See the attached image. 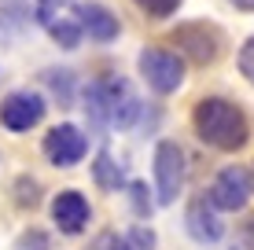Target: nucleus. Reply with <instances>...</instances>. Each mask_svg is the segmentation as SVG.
I'll list each match as a JSON object with an SVG mask.
<instances>
[{
    "mask_svg": "<svg viewBox=\"0 0 254 250\" xmlns=\"http://www.w3.org/2000/svg\"><path fill=\"white\" fill-rule=\"evenodd\" d=\"M140 100L133 85L126 77H96L85 89V114H89L92 129H133L140 118Z\"/></svg>",
    "mask_w": 254,
    "mask_h": 250,
    "instance_id": "f257e3e1",
    "label": "nucleus"
},
{
    "mask_svg": "<svg viewBox=\"0 0 254 250\" xmlns=\"http://www.w3.org/2000/svg\"><path fill=\"white\" fill-rule=\"evenodd\" d=\"M191 125H195L199 140L217 151H236L247 144V118L229 100H217V96L199 100L195 110H191Z\"/></svg>",
    "mask_w": 254,
    "mask_h": 250,
    "instance_id": "f03ea898",
    "label": "nucleus"
},
{
    "mask_svg": "<svg viewBox=\"0 0 254 250\" xmlns=\"http://www.w3.org/2000/svg\"><path fill=\"white\" fill-rule=\"evenodd\" d=\"M140 74H144V81L159 96H170L185 81V59L177 51H166V48H144L140 51Z\"/></svg>",
    "mask_w": 254,
    "mask_h": 250,
    "instance_id": "7ed1b4c3",
    "label": "nucleus"
},
{
    "mask_svg": "<svg viewBox=\"0 0 254 250\" xmlns=\"http://www.w3.org/2000/svg\"><path fill=\"white\" fill-rule=\"evenodd\" d=\"M155 180H159V202L170 206L185 184V151L173 140H162L155 148Z\"/></svg>",
    "mask_w": 254,
    "mask_h": 250,
    "instance_id": "20e7f679",
    "label": "nucleus"
},
{
    "mask_svg": "<svg viewBox=\"0 0 254 250\" xmlns=\"http://www.w3.org/2000/svg\"><path fill=\"white\" fill-rule=\"evenodd\" d=\"M206 199H210L214 210H243L247 199H251V173H247V169H240V166L221 169Z\"/></svg>",
    "mask_w": 254,
    "mask_h": 250,
    "instance_id": "39448f33",
    "label": "nucleus"
},
{
    "mask_svg": "<svg viewBox=\"0 0 254 250\" xmlns=\"http://www.w3.org/2000/svg\"><path fill=\"white\" fill-rule=\"evenodd\" d=\"M85 151H89V140H85V133L74 129V125H56L45 136V158L59 169L77 166V162L85 158Z\"/></svg>",
    "mask_w": 254,
    "mask_h": 250,
    "instance_id": "423d86ee",
    "label": "nucleus"
},
{
    "mask_svg": "<svg viewBox=\"0 0 254 250\" xmlns=\"http://www.w3.org/2000/svg\"><path fill=\"white\" fill-rule=\"evenodd\" d=\"M45 118V100L37 92H11L4 103H0V122L11 133H26Z\"/></svg>",
    "mask_w": 254,
    "mask_h": 250,
    "instance_id": "0eeeda50",
    "label": "nucleus"
},
{
    "mask_svg": "<svg viewBox=\"0 0 254 250\" xmlns=\"http://www.w3.org/2000/svg\"><path fill=\"white\" fill-rule=\"evenodd\" d=\"M52 221H56L59 232L77 236V232L89 225V202H85V195L81 192H59L52 199Z\"/></svg>",
    "mask_w": 254,
    "mask_h": 250,
    "instance_id": "6e6552de",
    "label": "nucleus"
},
{
    "mask_svg": "<svg viewBox=\"0 0 254 250\" xmlns=\"http://www.w3.org/2000/svg\"><path fill=\"white\" fill-rule=\"evenodd\" d=\"M173 37H177V48L191 63H214L217 59V33L206 30V26H181Z\"/></svg>",
    "mask_w": 254,
    "mask_h": 250,
    "instance_id": "1a4fd4ad",
    "label": "nucleus"
},
{
    "mask_svg": "<svg viewBox=\"0 0 254 250\" xmlns=\"http://www.w3.org/2000/svg\"><path fill=\"white\" fill-rule=\"evenodd\" d=\"M74 11H77V22H81V33H89V37L100 41V45H107V41H115L122 33L118 19L103 4H74Z\"/></svg>",
    "mask_w": 254,
    "mask_h": 250,
    "instance_id": "9d476101",
    "label": "nucleus"
},
{
    "mask_svg": "<svg viewBox=\"0 0 254 250\" xmlns=\"http://www.w3.org/2000/svg\"><path fill=\"white\" fill-rule=\"evenodd\" d=\"M188 232H191L195 243H217V239L225 236V225L217 221V210L210 206L206 195L191 199V206H188Z\"/></svg>",
    "mask_w": 254,
    "mask_h": 250,
    "instance_id": "9b49d317",
    "label": "nucleus"
},
{
    "mask_svg": "<svg viewBox=\"0 0 254 250\" xmlns=\"http://www.w3.org/2000/svg\"><path fill=\"white\" fill-rule=\"evenodd\" d=\"M48 33H52V41H56L59 48H77L81 45V22H77V11H74L70 0L63 4V11L48 22Z\"/></svg>",
    "mask_w": 254,
    "mask_h": 250,
    "instance_id": "f8f14e48",
    "label": "nucleus"
},
{
    "mask_svg": "<svg viewBox=\"0 0 254 250\" xmlns=\"http://www.w3.org/2000/svg\"><path fill=\"white\" fill-rule=\"evenodd\" d=\"M100 250H155L151 228H129L126 236H103Z\"/></svg>",
    "mask_w": 254,
    "mask_h": 250,
    "instance_id": "ddd939ff",
    "label": "nucleus"
},
{
    "mask_svg": "<svg viewBox=\"0 0 254 250\" xmlns=\"http://www.w3.org/2000/svg\"><path fill=\"white\" fill-rule=\"evenodd\" d=\"M92 177H96V184H100L103 192H115V188H122V169H118V162L111 158L107 151L96 154V162H92Z\"/></svg>",
    "mask_w": 254,
    "mask_h": 250,
    "instance_id": "4468645a",
    "label": "nucleus"
},
{
    "mask_svg": "<svg viewBox=\"0 0 254 250\" xmlns=\"http://www.w3.org/2000/svg\"><path fill=\"white\" fill-rule=\"evenodd\" d=\"M45 81L56 89V100L66 107V103H70V89H74V77H70V70H48Z\"/></svg>",
    "mask_w": 254,
    "mask_h": 250,
    "instance_id": "2eb2a0df",
    "label": "nucleus"
},
{
    "mask_svg": "<svg viewBox=\"0 0 254 250\" xmlns=\"http://www.w3.org/2000/svg\"><path fill=\"white\" fill-rule=\"evenodd\" d=\"M15 199H19V206H37L41 199V188L33 177H19V184H15Z\"/></svg>",
    "mask_w": 254,
    "mask_h": 250,
    "instance_id": "dca6fc26",
    "label": "nucleus"
},
{
    "mask_svg": "<svg viewBox=\"0 0 254 250\" xmlns=\"http://www.w3.org/2000/svg\"><path fill=\"white\" fill-rule=\"evenodd\" d=\"M177 4H181V0H136V7H140V11H147L151 19H166V15H173V11H177Z\"/></svg>",
    "mask_w": 254,
    "mask_h": 250,
    "instance_id": "f3484780",
    "label": "nucleus"
},
{
    "mask_svg": "<svg viewBox=\"0 0 254 250\" xmlns=\"http://www.w3.org/2000/svg\"><path fill=\"white\" fill-rule=\"evenodd\" d=\"M15 250H48V236H45V232H37V228H30V232H22V236H19Z\"/></svg>",
    "mask_w": 254,
    "mask_h": 250,
    "instance_id": "a211bd4d",
    "label": "nucleus"
},
{
    "mask_svg": "<svg viewBox=\"0 0 254 250\" xmlns=\"http://www.w3.org/2000/svg\"><path fill=\"white\" fill-rule=\"evenodd\" d=\"M240 74L254 85V37H247L243 48H240Z\"/></svg>",
    "mask_w": 254,
    "mask_h": 250,
    "instance_id": "6ab92c4d",
    "label": "nucleus"
},
{
    "mask_svg": "<svg viewBox=\"0 0 254 250\" xmlns=\"http://www.w3.org/2000/svg\"><path fill=\"white\" fill-rule=\"evenodd\" d=\"M236 250H254V213L236 228Z\"/></svg>",
    "mask_w": 254,
    "mask_h": 250,
    "instance_id": "aec40b11",
    "label": "nucleus"
},
{
    "mask_svg": "<svg viewBox=\"0 0 254 250\" xmlns=\"http://www.w3.org/2000/svg\"><path fill=\"white\" fill-rule=\"evenodd\" d=\"M129 195H133V210L144 217V213H151V202H147V188L140 184V180H133L129 184Z\"/></svg>",
    "mask_w": 254,
    "mask_h": 250,
    "instance_id": "412c9836",
    "label": "nucleus"
},
{
    "mask_svg": "<svg viewBox=\"0 0 254 250\" xmlns=\"http://www.w3.org/2000/svg\"><path fill=\"white\" fill-rule=\"evenodd\" d=\"M236 7H240V11H254V0H232Z\"/></svg>",
    "mask_w": 254,
    "mask_h": 250,
    "instance_id": "4be33fe9",
    "label": "nucleus"
}]
</instances>
